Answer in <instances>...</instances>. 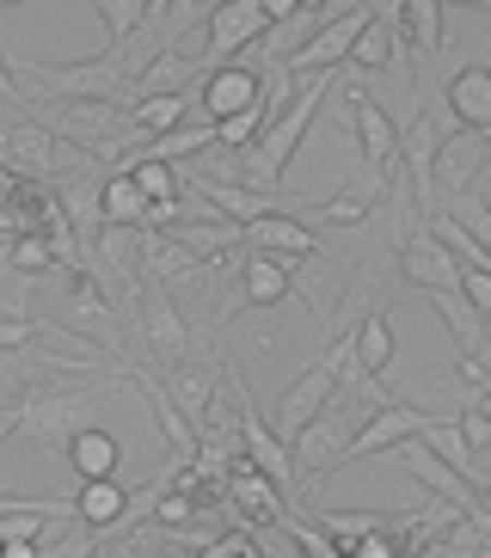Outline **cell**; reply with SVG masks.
I'll return each mask as SVG.
<instances>
[{
	"label": "cell",
	"instance_id": "cell-23",
	"mask_svg": "<svg viewBox=\"0 0 491 558\" xmlns=\"http://www.w3.org/2000/svg\"><path fill=\"white\" fill-rule=\"evenodd\" d=\"M228 497L240 504L246 527L252 522H283V504H277V485L259 473V466H240V473H228Z\"/></svg>",
	"mask_w": 491,
	"mask_h": 558
},
{
	"label": "cell",
	"instance_id": "cell-48",
	"mask_svg": "<svg viewBox=\"0 0 491 558\" xmlns=\"http://www.w3.org/2000/svg\"><path fill=\"white\" fill-rule=\"evenodd\" d=\"M479 497H486V509H491V473H486V478H479Z\"/></svg>",
	"mask_w": 491,
	"mask_h": 558
},
{
	"label": "cell",
	"instance_id": "cell-49",
	"mask_svg": "<svg viewBox=\"0 0 491 558\" xmlns=\"http://www.w3.org/2000/svg\"><path fill=\"white\" fill-rule=\"evenodd\" d=\"M196 558H221V553H196Z\"/></svg>",
	"mask_w": 491,
	"mask_h": 558
},
{
	"label": "cell",
	"instance_id": "cell-35",
	"mask_svg": "<svg viewBox=\"0 0 491 558\" xmlns=\"http://www.w3.org/2000/svg\"><path fill=\"white\" fill-rule=\"evenodd\" d=\"M320 527H326L332 541L350 553L362 534H375V527H387V522H381V515H357V509H320Z\"/></svg>",
	"mask_w": 491,
	"mask_h": 558
},
{
	"label": "cell",
	"instance_id": "cell-26",
	"mask_svg": "<svg viewBox=\"0 0 491 558\" xmlns=\"http://www.w3.org/2000/svg\"><path fill=\"white\" fill-rule=\"evenodd\" d=\"M147 221V197L130 172H111L105 179V228H142Z\"/></svg>",
	"mask_w": 491,
	"mask_h": 558
},
{
	"label": "cell",
	"instance_id": "cell-46",
	"mask_svg": "<svg viewBox=\"0 0 491 558\" xmlns=\"http://www.w3.org/2000/svg\"><path fill=\"white\" fill-rule=\"evenodd\" d=\"M166 13H172V0H147V32H160Z\"/></svg>",
	"mask_w": 491,
	"mask_h": 558
},
{
	"label": "cell",
	"instance_id": "cell-36",
	"mask_svg": "<svg viewBox=\"0 0 491 558\" xmlns=\"http://www.w3.org/2000/svg\"><path fill=\"white\" fill-rule=\"evenodd\" d=\"M375 215V197L369 191H344V197L320 203V209L308 215V221H332V228H357V221H369Z\"/></svg>",
	"mask_w": 491,
	"mask_h": 558
},
{
	"label": "cell",
	"instance_id": "cell-9",
	"mask_svg": "<svg viewBox=\"0 0 491 558\" xmlns=\"http://www.w3.org/2000/svg\"><path fill=\"white\" fill-rule=\"evenodd\" d=\"M259 99H264V81H259V74H252L246 62H221V68H209V74H203V86H196V111L209 117V123L252 111Z\"/></svg>",
	"mask_w": 491,
	"mask_h": 558
},
{
	"label": "cell",
	"instance_id": "cell-6",
	"mask_svg": "<svg viewBox=\"0 0 491 558\" xmlns=\"http://www.w3.org/2000/svg\"><path fill=\"white\" fill-rule=\"evenodd\" d=\"M240 240H246V252H271V258H289V264L320 258V233L301 221V209L259 215V221H246V228H240Z\"/></svg>",
	"mask_w": 491,
	"mask_h": 558
},
{
	"label": "cell",
	"instance_id": "cell-22",
	"mask_svg": "<svg viewBox=\"0 0 491 558\" xmlns=\"http://www.w3.org/2000/svg\"><path fill=\"white\" fill-rule=\"evenodd\" d=\"M68 460H74V473H81V478H117L123 442H117L105 424H93V429H81V436L68 442Z\"/></svg>",
	"mask_w": 491,
	"mask_h": 558
},
{
	"label": "cell",
	"instance_id": "cell-43",
	"mask_svg": "<svg viewBox=\"0 0 491 558\" xmlns=\"http://www.w3.org/2000/svg\"><path fill=\"white\" fill-rule=\"evenodd\" d=\"M0 99H7V105H32V99H25V86H19L13 56H7V50H0Z\"/></svg>",
	"mask_w": 491,
	"mask_h": 558
},
{
	"label": "cell",
	"instance_id": "cell-32",
	"mask_svg": "<svg viewBox=\"0 0 491 558\" xmlns=\"http://www.w3.org/2000/svg\"><path fill=\"white\" fill-rule=\"evenodd\" d=\"M0 154H19L25 166H49L62 148H56V135H49V130H37V123H19V130L0 135Z\"/></svg>",
	"mask_w": 491,
	"mask_h": 558
},
{
	"label": "cell",
	"instance_id": "cell-11",
	"mask_svg": "<svg viewBox=\"0 0 491 558\" xmlns=\"http://www.w3.org/2000/svg\"><path fill=\"white\" fill-rule=\"evenodd\" d=\"M240 442H246V466H259L277 492H289L295 485V454H289V442H283L277 429L264 424L259 411H252V399H246V387H240Z\"/></svg>",
	"mask_w": 491,
	"mask_h": 558
},
{
	"label": "cell",
	"instance_id": "cell-30",
	"mask_svg": "<svg viewBox=\"0 0 491 558\" xmlns=\"http://www.w3.org/2000/svg\"><path fill=\"white\" fill-rule=\"evenodd\" d=\"M147 350H160V356H179L184 350V326L166 295H147Z\"/></svg>",
	"mask_w": 491,
	"mask_h": 558
},
{
	"label": "cell",
	"instance_id": "cell-34",
	"mask_svg": "<svg viewBox=\"0 0 491 558\" xmlns=\"http://www.w3.org/2000/svg\"><path fill=\"white\" fill-rule=\"evenodd\" d=\"M130 179L142 184V197H147V203L179 197V166H172V160H147V154H142V160L130 166Z\"/></svg>",
	"mask_w": 491,
	"mask_h": 558
},
{
	"label": "cell",
	"instance_id": "cell-25",
	"mask_svg": "<svg viewBox=\"0 0 491 558\" xmlns=\"http://www.w3.org/2000/svg\"><path fill=\"white\" fill-rule=\"evenodd\" d=\"M350 344H357L362 368L369 375H387L393 356H399V344H393V326H387V313H362V326L350 331Z\"/></svg>",
	"mask_w": 491,
	"mask_h": 558
},
{
	"label": "cell",
	"instance_id": "cell-52",
	"mask_svg": "<svg viewBox=\"0 0 491 558\" xmlns=\"http://www.w3.org/2000/svg\"><path fill=\"white\" fill-rule=\"evenodd\" d=\"M486 142H491V130H486Z\"/></svg>",
	"mask_w": 491,
	"mask_h": 558
},
{
	"label": "cell",
	"instance_id": "cell-10",
	"mask_svg": "<svg viewBox=\"0 0 491 558\" xmlns=\"http://www.w3.org/2000/svg\"><path fill=\"white\" fill-rule=\"evenodd\" d=\"M491 166V142L486 130H448L442 135V154H436V191H448V197H460V191H474L479 172Z\"/></svg>",
	"mask_w": 491,
	"mask_h": 558
},
{
	"label": "cell",
	"instance_id": "cell-2",
	"mask_svg": "<svg viewBox=\"0 0 491 558\" xmlns=\"http://www.w3.org/2000/svg\"><path fill=\"white\" fill-rule=\"evenodd\" d=\"M93 424H105V399L98 393H37V399H25V411L13 417V429L25 442L62 448V454H68V442Z\"/></svg>",
	"mask_w": 491,
	"mask_h": 558
},
{
	"label": "cell",
	"instance_id": "cell-15",
	"mask_svg": "<svg viewBox=\"0 0 491 558\" xmlns=\"http://www.w3.org/2000/svg\"><path fill=\"white\" fill-rule=\"evenodd\" d=\"M295 466L301 473H326V466H344V448H350V429H344V417L338 411H320L308 429H295Z\"/></svg>",
	"mask_w": 491,
	"mask_h": 558
},
{
	"label": "cell",
	"instance_id": "cell-17",
	"mask_svg": "<svg viewBox=\"0 0 491 558\" xmlns=\"http://www.w3.org/2000/svg\"><path fill=\"white\" fill-rule=\"evenodd\" d=\"M448 111H455V123H467V130H491V62H474L460 68L455 81H448Z\"/></svg>",
	"mask_w": 491,
	"mask_h": 558
},
{
	"label": "cell",
	"instance_id": "cell-31",
	"mask_svg": "<svg viewBox=\"0 0 491 558\" xmlns=\"http://www.w3.org/2000/svg\"><path fill=\"white\" fill-rule=\"evenodd\" d=\"M56 258H62V246H56L49 233H19L13 246H7V264H13V270H32V277H49Z\"/></svg>",
	"mask_w": 491,
	"mask_h": 558
},
{
	"label": "cell",
	"instance_id": "cell-8",
	"mask_svg": "<svg viewBox=\"0 0 491 558\" xmlns=\"http://www.w3.org/2000/svg\"><path fill=\"white\" fill-rule=\"evenodd\" d=\"M399 270H406V282L411 289H424V295H436V289H460V258L430 233V221L399 240Z\"/></svg>",
	"mask_w": 491,
	"mask_h": 558
},
{
	"label": "cell",
	"instance_id": "cell-21",
	"mask_svg": "<svg viewBox=\"0 0 491 558\" xmlns=\"http://www.w3.org/2000/svg\"><path fill=\"white\" fill-rule=\"evenodd\" d=\"M399 37H406V50L424 62V56H442L448 44V25H442V0H406V13H399Z\"/></svg>",
	"mask_w": 491,
	"mask_h": 558
},
{
	"label": "cell",
	"instance_id": "cell-40",
	"mask_svg": "<svg viewBox=\"0 0 491 558\" xmlns=\"http://www.w3.org/2000/svg\"><path fill=\"white\" fill-rule=\"evenodd\" d=\"M179 405L191 411V417H203V411L215 405V387L203 375H179Z\"/></svg>",
	"mask_w": 491,
	"mask_h": 558
},
{
	"label": "cell",
	"instance_id": "cell-39",
	"mask_svg": "<svg viewBox=\"0 0 491 558\" xmlns=\"http://www.w3.org/2000/svg\"><path fill=\"white\" fill-rule=\"evenodd\" d=\"M460 295H467V301H474V307L491 319V270H479V264H460Z\"/></svg>",
	"mask_w": 491,
	"mask_h": 558
},
{
	"label": "cell",
	"instance_id": "cell-13",
	"mask_svg": "<svg viewBox=\"0 0 491 558\" xmlns=\"http://www.w3.org/2000/svg\"><path fill=\"white\" fill-rule=\"evenodd\" d=\"M430 424V411H418V405H381L369 424L350 436V448H344V466L350 460H369V454H387V448H399L406 436H418V429Z\"/></svg>",
	"mask_w": 491,
	"mask_h": 558
},
{
	"label": "cell",
	"instance_id": "cell-27",
	"mask_svg": "<svg viewBox=\"0 0 491 558\" xmlns=\"http://www.w3.org/2000/svg\"><path fill=\"white\" fill-rule=\"evenodd\" d=\"M98 25H105V44L123 50L135 32H147V0H93Z\"/></svg>",
	"mask_w": 491,
	"mask_h": 558
},
{
	"label": "cell",
	"instance_id": "cell-50",
	"mask_svg": "<svg viewBox=\"0 0 491 558\" xmlns=\"http://www.w3.org/2000/svg\"><path fill=\"white\" fill-rule=\"evenodd\" d=\"M0 7H19V0H0Z\"/></svg>",
	"mask_w": 491,
	"mask_h": 558
},
{
	"label": "cell",
	"instance_id": "cell-38",
	"mask_svg": "<svg viewBox=\"0 0 491 558\" xmlns=\"http://www.w3.org/2000/svg\"><path fill=\"white\" fill-rule=\"evenodd\" d=\"M448 215H455L460 228H467V233H474V240H479V246L491 252V197L479 203L474 191H460V197H448Z\"/></svg>",
	"mask_w": 491,
	"mask_h": 558
},
{
	"label": "cell",
	"instance_id": "cell-44",
	"mask_svg": "<svg viewBox=\"0 0 491 558\" xmlns=\"http://www.w3.org/2000/svg\"><path fill=\"white\" fill-rule=\"evenodd\" d=\"M264 19L271 25H289V19H301V0H264Z\"/></svg>",
	"mask_w": 491,
	"mask_h": 558
},
{
	"label": "cell",
	"instance_id": "cell-53",
	"mask_svg": "<svg viewBox=\"0 0 491 558\" xmlns=\"http://www.w3.org/2000/svg\"><path fill=\"white\" fill-rule=\"evenodd\" d=\"M0 558H7V553H0Z\"/></svg>",
	"mask_w": 491,
	"mask_h": 558
},
{
	"label": "cell",
	"instance_id": "cell-41",
	"mask_svg": "<svg viewBox=\"0 0 491 558\" xmlns=\"http://www.w3.org/2000/svg\"><path fill=\"white\" fill-rule=\"evenodd\" d=\"M209 553H221V558H259V541H252V527H228V534H215Z\"/></svg>",
	"mask_w": 491,
	"mask_h": 558
},
{
	"label": "cell",
	"instance_id": "cell-45",
	"mask_svg": "<svg viewBox=\"0 0 491 558\" xmlns=\"http://www.w3.org/2000/svg\"><path fill=\"white\" fill-rule=\"evenodd\" d=\"M0 553L7 558H44V546L37 541H0Z\"/></svg>",
	"mask_w": 491,
	"mask_h": 558
},
{
	"label": "cell",
	"instance_id": "cell-1",
	"mask_svg": "<svg viewBox=\"0 0 491 558\" xmlns=\"http://www.w3.org/2000/svg\"><path fill=\"white\" fill-rule=\"evenodd\" d=\"M332 86H338V68H326V74H308V86L295 93V105L271 123V130L246 148V184L252 191H277L283 172H289V160L301 154V142H308L313 117H320V105L332 99Z\"/></svg>",
	"mask_w": 491,
	"mask_h": 558
},
{
	"label": "cell",
	"instance_id": "cell-51",
	"mask_svg": "<svg viewBox=\"0 0 491 558\" xmlns=\"http://www.w3.org/2000/svg\"><path fill=\"white\" fill-rule=\"evenodd\" d=\"M0 436H7V424H0Z\"/></svg>",
	"mask_w": 491,
	"mask_h": 558
},
{
	"label": "cell",
	"instance_id": "cell-12",
	"mask_svg": "<svg viewBox=\"0 0 491 558\" xmlns=\"http://www.w3.org/2000/svg\"><path fill=\"white\" fill-rule=\"evenodd\" d=\"M436 154H442L436 123H430V117H411L406 130H399V166H406V179H411V191H418V209L424 215H436Z\"/></svg>",
	"mask_w": 491,
	"mask_h": 558
},
{
	"label": "cell",
	"instance_id": "cell-20",
	"mask_svg": "<svg viewBox=\"0 0 491 558\" xmlns=\"http://www.w3.org/2000/svg\"><path fill=\"white\" fill-rule=\"evenodd\" d=\"M191 105H196V86H184V93H147V99L130 105V123L142 142H154V135L179 130L184 117H191Z\"/></svg>",
	"mask_w": 491,
	"mask_h": 558
},
{
	"label": "cell",
	"instance_id": "cell-18",
	"mask_svg": "<svg viewBox=\"0 0 491 558\" xmlns=\"http://www.w3.org/2000/svg\"><path fill=\"white\" fill-rule=\"evenodd\" d=\"M430 307L442 313V326L455 331V344L467 350V356H486V344H491L486 326H491V319H486V313H479L467 295H460V289H436V295H430Z\"/></svg>",
	"mask_w": 491,
	"mask_h": 558
},
{
	"label": "cell",
	"instance_id": "cell-19",
	"mask_svg": "<svg viewBox=\"0 0 491 558\" xmlns=\"http://www.w3.org/2000/svg\"><path fill=\"white\" fill-rule=\"evenodd\" d=\"M130 504L135 497L117 485V478H81V492H74V515H81L86 527H117L130 522Z\"/></svg>",
	"mask_w": 491,
	"mask_h": 558
},
{
	"label": "cell",
	"instance_id": "cell-37",
	"mask_svg": "<svg viewBox=\"0 0 491 558\" xmlns=\"http://www.w3.org/2000/svg\"><path fill=\"white\" fill-rule=\"evenodd\" d=\"M196 509H203V504H196L184 485H179V492H172V485H160V492H154V522H160V527H191Z\"/></svg>",
	"mask_w": 491,
	"mask_h": 558
},
{
	"label": "cell",
	"instance_id": "cell-14",
	"mask_svg": "<svg viewBox=\"0 0 491 558\" xmlns=\"http://www.w3.org/2000/svg\"><path fill=\"white\" fill-rule=\"evenodd\" d=\"M350 123H357V142H362V160L375 166V172H387L399 166V130H393V117L381 111L362 86H350Z\"/></svg>",
	"mask_w": 491,
	"mask_h": 558
},
{
	"label": "cell",
	"instance_id": "cell-33",
	"mask_svg": "<svg viewBox=\"0 0 491 558\" xmlns=\"http://www.w3.org/2000/svg\"><path fill=\"white\" fill-rule=\"evenodd\" d=\"M393 50H406V37L393 32V25H381V19H369V32L357 37V50H350V62L357 68H387Z\"/></svg>",
	"mask_w": 491,
	"mask_h": 558
},
{
	"label": "cell",
	"instance_id": "cell-28",
	"mask_svg": "<svg viewBox=\"0 0 491 558\" xmlns=\"http://www.w3.org/2000/svg\"><path fill=\"white\" fill-rule=\"evenodd\" d=\"M142 393H147V405H154V417H160V429H166V436H172V448H179V460H191V454H196V448H203V442H196L191 417H184V411H179V399L166 393V387H154V380H142Z\"/></svg>",
	"mask_w": 491,
	"mask_h": 558
},
{
	"label": "cell",
	"instance_id": "cell-47",
	"mask_svg": "<svg viewBox=\"0 0 491 558\" xmlns=\"http://www.w3.org/2000/svg\"><path fill=\"white\" fill-rule=\"evenodd\" d=\"M338 0H301V13H332Z\"/></svg>",
	"mask_w": 491,
	"mask_h": 558
},
{
	"label": "cell",
	"instance_id": "cell-29",
	"mask_svg": "<svg viewBox=\"0 0 491 558\" xmlns=\"http://www.w3.org/2000/svg\"><path fill=\"white\" fill-rule=\"evenodd\" d=\"M209 142H215V123H191V117H184L179 130H166V135L147 142V160H172V166H179L184 154H203Z\"/></svg>",
	"mask_w": 491,
	"mask_h": 558
},
{
	"label": "cell",
	"instance_id": "cell-7",
	"mask_svg": "<svg viewBox=\"0 0 491 558\" xmlns=\"http://www.w3.org/2000/svg\"><path fill=\"white\" fill-rule=\"evenodd\" d=\"M326 405H338V375H332L326 362H313V368H301L289 380V393L277 399V424L271 429H277L283 442H295V429H308Z\"/></svg>",
	"mask_w": 491,
	"mask_h": 558
},
{
	"label": "cell",
	"instance_id": "cell-5",
	"mask_svg": "<svg viewBox=\"0 0 491 558\" xmlns=\"http://www.w3.org/2000/svg\"><path fill=\"white\" fill-rule=\"evenodd\" d=\"M271 32V19H264V0H215L209 25H203V74L233 56H246L259 37Z\"/></svg>",
	"mask_w": 491,
	"mask_h": 558
},
{
	"label": "cell",
	"instance_id": "cell-24",
	"mask_svg": "<svg viewBox=\"0 0 491 558\" xmlns=\"http://www.w3.org/2000/svg\"><path fill=\"white\" fill-rule=\"evenodd\" d=\"M418 436H424V442L436 448V454L448 460L455 473H467V478L479 485V454H474V442H467V424H460V417H430Z\"/></svg>",
	"mask_w": 491,
	"mask_h": 558
},
{
	"label": "cell",
	"instance_id": "cell-3",
	"mask_svg": "<svg viewBox=\"0 0 491 558\" xmlns=\"http://www.w3.org/2000/svg\"><path fill=\"white\" fill-rule=\"evenodd\" d=\"M387 460H399V466H406V473L418 478V485H424V492L436 497L442 509H455V515H491L474 478L455 473V466H448V460H442L436 448L424 442V436H406L399 448H387Z\"/></svg>",
	"mask_w": 491,
	"mask_h": 558
},
{
	"label": "cell",
	"instance_id": "cell-4",
	"mask_svg": "<svg viewBox=\"0 0 491 558\" xmlns=\"http://www.w3.org/2000/svg\"><path fill=\"white\" fill-rule=\"evenodd\" d=\"M369 19H375V13H369L362 0H344V13L320 19V32H313L283 68H289V74H326V68H344V62H350V50H357V37L369 32Z\"/></svg>",
	"mask_w": 491,
	"mask_h": 558
},
{
	"label": "cell",
	"instance_id": "cell-16",
	"mask_svg": "<svg viewBox=\"0 0 491 558\" xmlns=\"http://www.w3.org/2000/svg\"><path fill=\"white\" fill-rule=\"evenodd\" d=\"M295 289V264L289 258H271V252H252L240 270V301L246 307H277V301H289Z\"/></svg>",
	"mask_w": 491,
	"mask_h": 558
},
{
	"label": "cell",
	"instance_id": "cell-42",
	"mask_svg": "<svg viewBox=\"0 0 491 558\" xmlns=\"http://www.w3.org/2000/svg\"><path fill=\"white\" fill-rule=\"evenodd\" d=\"M37 338V326L25 313H0V350H25Z\"/></svg>",
	"mask_w": 491,
	"mask_h": 558
}]
</instances>
